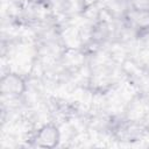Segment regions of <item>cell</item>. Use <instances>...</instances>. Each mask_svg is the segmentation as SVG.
I'll list each match as a JSON object with an SVG mask.
<instances>
[{
  "label": "cell",
  "instance_id": "7a4b0ae2",
  "mask_svg": "<svg viewBox=\"0 0 149 149\" xmlns=\"http://www.w3.org/2000/svg\"><path fill=\"white\" fill-rule=\"evenodd\" d=\"M34 144L38 148L51 149L59 144L61 142V132L58 126L55 123H45L41 126L34 135Z\"/></svg>",
  "mask_w": 149,
  "mask_h": 149
},
{
  "label": "cell",
  "instance_id": "3957f363",
  "mask_svg": "<svg viewBox=\"0 0 149 149\" xmlns=\"http://www.w3.org/2000/svg\"><path fill=\"white\" fill-rule=\"evenodd\" d=\"M129 7L133 13L149 14V0H129Z\"/></svg>",
  "mask_w": 149,
  "mask_h": 149
},
{
  "label": "cell",
  "instance_id": "6da1fadb",
  "mask_svg": "<svg viewBox=\"0 0 149 149\" xmlns=\"http://www.w3.org/2000/svg\"><path fill=\"white\" fill-rule=\"evenodd\" d=\"M27 91V84L22 76L16 72H7L0 79V92L3 97L20 98Z\"/></svg>",
  "mask_w": 149,
  "mask_h": 149
}]
</instances>
